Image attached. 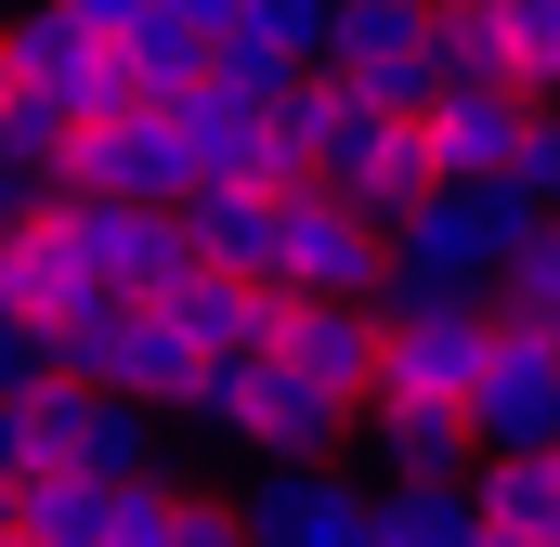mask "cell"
I'll return each mask as SVG.
<instances>
[{
	"label": "cell",
	"instance_id": "14",
	"mask_svg": "<svg viewBox=\"0 0 560 547\" xmlns=\"http://www.w3.org/2000/svg\"><path fill=\"white\" fill-rule=\"evenodd\" d=\"M79 300H105V287H92V261H79V235H66L52 209L0 222V313H13V326H66Z\"/></svg>",
	"mask_w": 560,
	"mask_h": 547
},
{
	"label": "cell",
	"instance_id": "1",
	"mask_svg": "<svg viewBox=\"0 0 560 547\" xmlns=\"http://www.w3.org/2000/svg\"><path fill=\"white\" fill-rule=\"evenodd\" d=\"M522 222H548V209H522L509 183H430L405 222H378V313H418V300L482 313V287H495Z\"/></svg>",
	"mask_w": 560,
	"mask_h": 547
},
{
	"label": "cell",
	"instance_id": "30",
	"mask_svg": "<svg viewBox=\"0 0 560 547\" xmlns=\"http://www.w3.org/2000/svg\"><path fill=\"white\" fill-rule=\"evenodd\" d=\"M482 547H560V535H482Z\"/></svg>",
	"mask_w": 560,
	"mask_h": 547
},
{
	"label": "cell",
	"instance_id": "13",
	"mask_svg": "<svg viewBox=\"0 0 560 547\" xmlns=\"http://www.w3.org/2000/svg\"><path fill=\"white\" fill-rule=\"evenodd\" d=\"M522 92H495V79H443V92H418V156L430 183H495L509 170V143H522Z\"/></svg>",
	"mask_w": 560,
	"mask_h": 547
},
{
	"label": "cell",
	"instance_id": "4",
	"mask_svg": "<svg viewBox=\"0 0 560 547\" xmlns=\"http://www.w3.org/2000/svg\"><path fill=\"white\" fill-rule=\"evenodd\" d=\"M443 79H495L522 105L560 92V0H430V92Z\"/></svg>",
	"mask_w": 560,
	"mask_h": 547
},
{
	"label": "cell",
	"instance_id": "18",
	"mask_svg": "<svg viewBox=\"0 0 560 547\" xmlns=\"http://www.w3.org/2000/svg\"><path fill=\"white\" fill-rule=\"evenodd\" d=\"M456 496H469L482 535H560V456L548 443H482L456 469Z\"/></svg>",
	"mask_w": 560,
	"mask_h": 547
},
{
	"label": "cell",
	"instance_id": "20",
	"mask_svg": "<svg viewBox=\"0 0 560 547\" xmlns=\"http://www.w3.org/2000/svg\"><path fill=\"white\" fill-rule=\"evenodd\" d=\"M118 496H131V482H92V469H66V456H52V469H26V482H13V535H26V547H105Z\"/></svg>",
	"mask_w": 560,
	"mask_h": 547
},
{
	"label": "cell",
	"instance_id": "6",
	"mask_svg": "<svg viewBox=\"0 0 560 547\" xmlns=\"http://www.w3.org/2000/svg\"><path fill=\"white\" fill-rule=\"evenodd\" d=\"M313 183H326L339 209H365V222H405V209L430 196L418 118H405V105H365V92H339V105H326V143H313Z\"/></svg>",
	"mask_w": 560,
	"mask_h": 547
},
{
	"label": "cell",
	"instance_id": "3",
	"mask_svg": "<svg viewBox=\"0 0 560 547\" xmlns=\"http://www.w3.org/2000/svg\"><path fill=\"white\" fill-rule=\"evenodd\" d=\"M39 352H52V379H79V392H118V405H183V379H196V352H183V326L156 313V300H79L66 326H39Z\"/></svg>",
	"mask_w": 560,
	"mask_h": 547
},
{
	"label": "cell",
	"instance_id": "5",
	"mask_svg": "<svg viewBox=\"0 0 560 547\" xmlns=\"http://www.w3.org/2000/svg\"><path fill=\"white\" fill-rule=\"evenodd\" d=\"M261 287H287V300H378V222L339 209L326 183H287L275 235H261Z\"/></svg>",
	"mask_w": 560,
	"mask_h": 547
},
{
	"label": "cell",
	"instance_id": "31",
	"mask_svg": "<svg viewBox=\"0 0 560 547\" xmlns=\"http://www.w3.org/2000/svg\"><path fill=\"white\" fill-rule=\"evenodd\" d=\"M0 535H13V496H0Z\"/></svg>",
	"mask_w": 560,
	"mask_h": 547
},
{
	"label": "cell",
	"instance_id": "7",
	"mask_svg": "<svg viewBox=\"0 0 560 547\" xmlns=\"http://www.w3.org/2000/svg\"><path fill=\"white\" fill-rule=\"evenodd\" d=\"M313 66L339 92L418 118V92H430V0H326L313 13Z\"/></svg>",
	"mask_w": 560,
	"mask_h": 547
},
{
	"label": "cell",
	"instance_id": "25",
	"mask_svg": "<svg viewBox=\"0 0 560 547\" xmlns=\"http://www.w3.org/2000/svg\"><path fill=\"white\" fill-rule=\"evenodd\" d=\"M495 183H509L522 209H560V118H548V105L522 118V143H509V170H495Z\"/></svg>",
	"mask_w": 560,
	"mask_h": 547
},
{
	"label": "cell",
	"instance_id": "2",
	"mask_svg": "<svg viewBox=\"0 0 560 547\" xmlns=\"http://www.w3.org/2000/svg\"><path fill=\"white\" fill-rule=\"evenodd\" d=\"M183 430H209V443H235V456H261V469H287V456H339L352 443V405H326V392H300L287 365H261V352H209L196 379H183Z\"/></svg>",
	"mask_w": 560,
	"mask_h": 547
},
{
	"label": "cell",
	"instance_id": "22",
	"mask_svg": "<svg viewBox=\"0 0 560 547\" xmlns=\"http://www.w3.org/2000/svg\"><path fill=\"white\" fill-rule=\"evenodd\" d=\"M196 79H209V39H196V26H156V13H143L131 39H118V92H131V105H183Z\"/></svg>",
	"mask_w": 560,
	"mask_h": 547
},
{
	"label": "cell",
	"instance_id": "12",
	"mask_svg": "<svg viewBox=\"0 0 560 547\" xmlns=\"http://www.w3.org/2000/svg\"><path fill=\"white\" fill-rule=\"evenodd\" d=\"M52 222L79 235V261H92V287H105V300H156L170 274L196 261V248H183V209H131V196H52Z\"/></svg>",
	"mask_w": 560,
	"mask_h": 547
},
{
	"label": "cell",
	"instance_id": "10",
	"mask_svg": "<svg viewBox=\"0 0 560 547\" xmlns=\"http://www.w3.org/2000/svg\"><path fill=\"white\" fill-rule=\"evenodd\" d=\"M469 443H548L560 430V326H482V379H469Z\"/></svg>",
	"mask_w": 560,
	"mask_h": 547
},
{
	"label": "cell",
	"instance_id": "23",
	"mask_svg": "<svg viewBox=\"0 0 560 547\" xmlns=\"http://www.w3.org/2000/svg\"><path fill=\"white\" fill-rule=\"evenodd\" d=\"M482 313H509V326H560V222H522V235H509Z\"/></svg>",
	"mask_w": 560,
	"mask_h": 547
},
{
	"label": "cell",
	"instance_id": "8",
	"mask_svg": "<svg viewBox=\"0 0 560 547\" xmlns=\"http://www.w3.org/2000/svg\"><path fill=\"white\" fill-rule=\"evenodd\" d=\"M235 535L248 547H365V482L339 456H287L235 482Z\"/></svg>",
	"mask_w": 560,
	"mask_h": 547
},
{
	"label": "cell",
	"instance_id": "28",
	"mask_svg": "<svg viewBox=\"0 0 560 547\" xmlns=\"http://www.w3.org/2000/svg\"><path fill=\"white\" fill-rule=\"evenodd\" d=\"M26 209H52V183L39 170H0V222H26Z\"/></svg>",
	"mask_w": 560,
	"mask_h": 547
},
{
	"label": "cell",
	"instance_id": "27",
	"mask_svg": "<svg viewBox=\"0 0 560 547\" xmlns=\"http://www.w3.org/2000/svg\"><path fill=\"white\" fill-rule=\"evenodd\" d=\"M66 13H79L92 39H131V26H143V0H66Z\"/></svg>",
	"mask_w": 560,
	"mask_h": 547
},
{
	"label": "cell",
	"instance_id": "26",
	"mask_svg": "<svg viewBox=\"0 0 560 547\" xmlns=\"http://www.w3.org/2000/svg\"><path fill=\"white\" fill-rule=\"evenodd\" d=\"M39 379H52V352H39V326H13V313H0V405H26Z\"/></svg>",
	"mask_w": 560,
	"mask_h": 547
},
{
	"label": "cell",
	"instance_id": "17",
	"mask_svg": "<svg viewBox=\"0 0 560 547\" xmlns=\"http://www.w3.org/2000/svg\"><path fill=\"white\" fill-rule=\"evenodd\" d=\"M156 313L183 326V352L209 365V352H261V313H275V287L261 274H222V261H183L156 287Z\"/></svg>",
	"mask_w": 560,
	"mask_h": 547
},
{
	"label": "cell",
	"instance_id": "24",
	"mask_svg": "<svg viewBox=\"0 0 560 547\" xmlns=\"http://www.w3.org/2000/svg\"><path fill=\"white\" fill-rule=\"evenodd\" d=\"M66 156H79V131H66L39 92H13V105H0V170H39V183L66 196Z\"/></svg>",
	"mask_w": 560,
	"mask_h": 547
},
{
	"label": "cell",
	"instance_id": "21",
	"mask_svg": "<svg viewBox=\"0 0 560 547\" xmlns=\"http://www.w3.org/2000/svg\"><path fill=\"white\" fill-rule=\"evenodd\" d=\"M365 547H482L456 482H365Z\"/></svg>",
	"mask_w": 560,
	"mask_h": 547
},
{
	"label": "cell",
	"instance_id": "29",
	"mask_svg": "<svg viewBox=\"0 0 560 547\" xmlns=\"http://www.w3.org/2000/svg\"><path fill=\"white\" fill-rule=\"evenodd\" d=\"M13 92H26V79H13V39H0V105H13Z\"/></svg>",
	"mask_w": 560,
	"mask_h": 547
},
{
	"label": "cell",
	"instance_id": "15",
	"mask_svg": "<svg viewBox=\"0 0 560 547\" xmlns=\"http://www.w3.org/2000/svg\"><path fill=\"white\" fill-rule=\"evenodd\" d=\"M313 13H326V0H222V26H209V79L287 92V79L313 66Z\"/></svg>",
	"mask_w": 560,
	"mask_h": 547
},
{
	"label": "cell",
	"instance_id": "19",
	"mask_svg": "<svg viewBox=\"0 0 560 547\" xmlns=\"http://www.w3.org/2000/svg\"><path fill=\"white\" fill-rule=\"evenodd\" d=\"M156 405H118V392H79L66 379V430H52V456L66 469H92V482H156Z\"/></svg>",
	"mask_w": 560,
	"mask_h": 547
},
{
	"label": "cell",
	"instance_id": "11",
	"mask_svg": "<svg viewBox=\"0 0 560 547\" xmlns=\"http://www.w3.org/2000/svg\"><path fill=\"white\" fill-rule=\"evenodd\" d=\"M261 365H287L300 392L326 405H365V365H378V300H287L261 313Z\"/></svg>",
	"mask_w": 560,
	"mask_h": 547
},
{
	"label": "cell",
	"instance_id": "32",
	"mask_svg": "<svg viewBox=\"0 0 560 547\" xmlns=\"http://www.w3.org/2000/svg\"><path fill=\"white\" fill-rule=\"evenodd\" d=\"M0 547H26V535H0Z\"/></svg>",
	"mask_w": 560,
	"mask_h": 547
},
{
	"label": "cell",
	"instance_id": "16",
	"mask_svg": "<svg viewBox=\"0 0 560 547\" xmlns=\"http://www.w3.org/2000/svg\"><path fill=\"white\" fill-rule=\"evenodd\" d=\"M352 430H365V456H378V482H456V469L482 456L456 405H392V392H365V405H352Z\"/></svg>",
	"mask_w": 560,
	"mask_h": 547
},
{
	"label": "cell",
	"instance_id": "9",
	"mask_svg": "<svg viewBox=\"0 0 560 547\" xmlns=\"http://www.w3.org/2000/svg\"><path fill=\"white\" fill-rule=\"evenodd\" d=\"M482 326H495V313H469V300L378 313V365H365V392H392V405H469V379H482Z\"/></svg>",
	"mask_w": 560,
	"mask_h": 547
}]
</instances>
